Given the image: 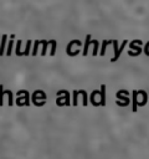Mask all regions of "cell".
<instances>
[{"instance_id":"11","label":"cell","mask_w":149,"mask_h":159,"mask_svg":"<svg viewBox=\"0 0 149 159\" xmlns=\"http://www.w3.org/2000/svg\"><path fill=\"white\" fill-rule=\"evenodd\" d=\"M31 40H29L27 41V46H26V50H25V52L22 53V56H27V55H30V47H31Z\"/></svg>"},{"instance_id":"3","label":"cell","mask_w":149,"mask_h":159,"mask_svg":"<svg viewBox=\"0 0 149 159\" xmlns=\"http://www.w3.org/2000/svg\"><path fill=\"white\" fill-rule=\"evenodd\" d=\"M101 101H99V106H106V86L102 84L101 86Z\"/></svg>"},{"instance_id":"2","label":"cell","mask_w":149,"mask_h":159,"mask_svg":"<svg viewBox=\"0 0 149 159\" xmlns=\"http://www.w3.org/2000/svg\"><path fill=\"white\" fill-rule=\"evenodd\" d=\"M29 92L27 91H25V97H19L17 99H16V104L17 106H21V103H22V106L25 104V106H30V101H29Z\"/></svg>"},{"instance_id":"7","label":"cell","mask_w":149,"mask_h":159,"mask_svg":"<svg viewBox=\"0 0 149 159\" xmlns=\"http://www.w3.org/2000/svg\"><path fill=\"white\" fill-rule=\"evenodd\" d=\"M97 93H99V92H98L97 89H94V91H93V92L91 93V97H89V99H91V103H92V104H93L94 107L99 106V102H96V101H94V96H96Z\"/></svg>"},{"instance_id":"4","label":"cell","mask_w":149,"mask_h":159,"mask_svg":"<svg viewBox=\"0 0 149 159\" xmlns=\"http://www.w3.org/2000/svg\"><path fill=\"white\" fill-rule=\"evenodd\" d=\"M89 43H92V40H91V35H87V36H86V42H84V48H83V51H82V55H83V56H87V53H88V46H89Z\"/></svg>"},{"instance_id":"1","label":"cell","mask_w":149,"mask_h":159,"mask_svg":"<svg viewBox=\"0 0 149 159\" xmlns=\"http://www.w3.org/2000/svg\"><path fill=\"white\" fill-rule=\"evenodd\" d=\"M125 43H127V41H124V42H123V45H122V47H120V48H118V47H117V41H115V40H113V47H114L115 55H114V56L111 58V61H112V62H115V61L118 60V57H119V55H120V51L124 48Z\"/></svg>"},{"instance_id":"8","label":"cell","mask_w":149,"mask_h":159,"mask_svg":"<svg viewBox=\"0 0 149 159\" xmlns=\"http://www.w3.org/2000/svg\"><path fill=\"white\" fill-rule=\"evenodd\" d=\"M4 91H5V89H4V86L0 84V107L4 104V102H2V99H4V93H5Z\"/></svg>"},{"instance_id":"5","label":"cell","mask_w":149,"mask_h":159,"mask_svg":"<svg viewBox=\"0 0 149 159\" xmlns=\"http://www.w3.org/2000/svg\"><path fill=\"white\" fill-rule=\"evenodd\" d=\"M109 43H113V40H106L102 42V47H101V51H99V55L101 56H104V52H106V48Z\"/></svg>"},{"instance_id":"9","label":"cell","mask_w":149,"mask_h":159,"mask_svg":"<svg viewBox=\"0 0 149 159\" xmlns=\"http://www.w3.org/2000/svg\"><path fill=\"white\" fill-rule=\"evenodd\" d=\"M12 43H14V41H12V40H10V41H9V45H7L6 56H10V55H11V52H12Z\"/></svg>"},{"instance_id":"10","label":"cell","mask_w":149,"mask_h":159,"mask_svg":"<svg viewBox=\"0 0 149 159\" xmlns=\"http://www.w3.org/2000/svg\"><path fill=\"white\" fill-rule=\"evenodd\" d=\"M92 43L94 45V50H93V56L98 55V41L97 40H92Z\"/></svg>"},{"instance_id":"6","label":"cell","mask_w":149,"mask_h":159,"mask_svg":"<svg viewBox=\"0 0 149 159\" xmlns=\"http://www.w3.org/2000/svg\"><path fill=\"white\" fill-rule=\"evenodd\" d=\"M6 40H7V35H2L1 36V45H0V56L4 55V50H5V43H6Z\"/></svg>"}]
</instances>
